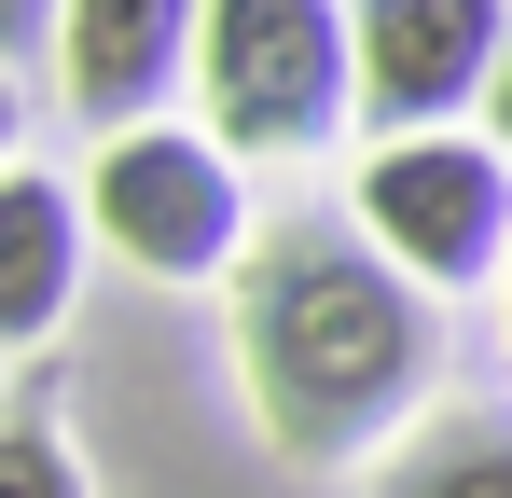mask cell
I'll list each match as a JSON object with an SVG mask.
<instances>
[{
  "instance_id": "obj_1",
  "label": "cell",
  "mask_w": 512,
  "mask_h": 498,
  "mask_svg": "<svg viewBox=\"0 0 512 498\" xmlns=\"http://www.w3.org/2000/svg\"><path fill=\"white\" fill-rule=\"evenodd\" d=\"M236 374L277 457L333 471L374 457L443 374V305L360 222H263V249L236 263Z\"/></svg>"
},
{
  "instance_id": "obj_2",
  "label": "cell",
  "mask_w": 512,
  "mask_h": 498,
  "mask_svg": "<svg viewBox=\"0 0 512 498\" xmlns=\"http://www.w3.org/2000/svg\"><path fill=\"white\" fill-rule=\"evenodd\" d=\"M194 111L236 166H305L360 111V14H333V0H208Z\"/></svg>"
},
{
  "instance_id": "obj_3",
  "label": "cell",
  "mask_w": 512,
  "mask_h": 498,
  "mask_svg": "<svg viewBox=\"0 0 512 498\" xmlns=\"http://www.w3.org/2000/svg\"><path fill=\"white\" fill-rule=\"evenodd\" d=\"M84 222L111 263H139V277H167V291H194V277H236L263 249L250 222V180H236V153L208 139V125H139V139H97L84 166Z\"/></svg>"
},
{
  "instance_id": "obj_4",
  "label": "cell",
  "mask_w": 512,
  "mask_h": 498,
  "mask_svg": "<svg viewBox=\"0 0 512 498\" xmlns=\"http://www.w3.org/2000/svg\"><path fill=\"white\" fill-rule=\"evenodd\" d=\"M346 222L416 291H485V277H512V153L499 139H374Z\"/></svg>"
},
{
  "instance_id": "obj_5",
  "label": "cell",
  "mask_w": 512,
  "mask_h": 498,
  "mask_svg": "<svg viewBox=\"0 0 512 498\" xmlns=\"http://www.w3.org/2000/svg\"><path fill=\"white\" fill-rule=\"evenodd\" d=\"M512 14L499 0H360V111L388 139H457L471 97H499Z\"/></svg>"
},
{
  "instance_id": "obj_6",
  "label": "cell",
  "mask_w": 512,
  "mask_h": 498,
  "mask_svg": "<svg viewBox=\"0 0 512 498\" xmlns=\"http://www.w3.org/2000/svg\"><path fill=\"white\" fill-rule=\"evenodd\" d=\"M194 42H208V14H180V0H84V14H56L70 111L111 125V139H139V125H153V97L194 83Z\"/></svg>"
},
{
  "instance_id": "obj_7",
  "label": "cell",
  "mask_w": 512,
  "mask_h": 498,
  "mask_svg": "<svg viewBox=\"0 0 512 498\" xmlns=\"http://www.w3.org/2000/svg\"><path fill=\"white\" fill-rule=\"evenodd\" d=\"M84 194L70 180H42V166H14L0 180V346H42V332L70 319V291H84Z\"/></svg>"
},
{
  "instance_id": "obj_8",
  "label": "cell",
  "mask_w": 512,
  "mask_h": 498,
  "mask_svg": "<svg viewBox=\"0 0 512 498\" xmlns=\"http://www.w3.org/2000/svg\"><path fill=\"white\" fill-rule=\"evenodd\" d=\"M374 498H512V429L499 415H443L374 471Z\"/></svg>"
},
{
  "instance_id": "obj_9",
  "label": "cell",
  "mask_w": 512,
  "mask_h": 498,
  "mask_svg": "<svg viewBox=\"0 0 512 498\" xmlns=\"http://www.w3.org/2000/svg\"><path fill=\"white\" fill-rule=\"evenodd\" d=\"M0 498H84V457H70L56 402H0Z\"/></svg>"
},
{
  "instance_id": "obj_10",
  "label": "cell",
  "mask_w": 512,
  "mask_h": 498,
  "mask_svg": "<svg viewBox=\"0 0 512 498\" xmlns=\"http://www.w3.org/2000/svg\"><path fill=\"white\" fill-rule=\"evenodd\" d=\"M485 125H499V153H512V70H499V97H485Z\"/></svg>"
},
{
  "instance_id": "obj_11",
  "label": "cell",
  "mask_w": 512,
  "mask_h": 498,
  "mask_svg": "<svg viewBox=\"0 0 512 498\" xmlns=\"http://www.w3.org/2000/svg\"><path fill=\"white\" fill-rule=\"evenodd\" d=\"M0 180H14V83H0Z\"/></svg>"
}]
</instances>
